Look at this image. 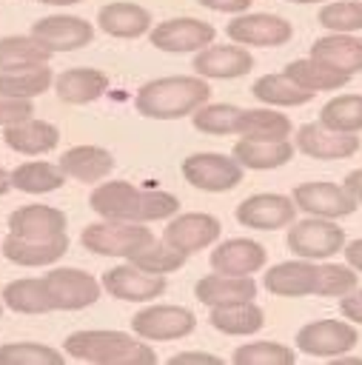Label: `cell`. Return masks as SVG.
<instances>
[{"instance_id":"1","label":"cell","mask_w":362,"mask_h":365,"mask_svg":"<svg viewBox=\"0 0 362 365\" xmlns=\"http://www.w3.org/2000/svg\"><path fill=\"white\" fill-rule=\"evenodd\" d=\"M88 205L103 220H120V222H154L174 217L180 211V200L174 194L137 188L125 180H111L97 185L88 197Z\"/></svg>"},{"instance_id":"2","label":"cell","mask_w":362,"mask_h":365,"mask_svg":"<svg viewBox=\"0 0 362 365\" xmlns=\"http://www.w3.org/2000/svg\"><path fill=\"white\" fill-rule=\"evenodd\" d=\"M208 94L211 88L205 77H160L137 91L134 106L143 117L177 120L194 114L202 103H208Z\"/></svg>"},{"instance_id":"3","label":"cell","mask_w":362,"mask_h":365,"mask_svg":"<svg viewBox=\"0 0 362 365\" xmlns=\"http://www.w3.org/2000/svg\"><path fill=\"white\" fill-rule=\"evenodd\" d=\"M66 354L97 365H154L157 354L143 339L123 331H74L66 336Z\"/></svg>"},{"instance_id":"4","label":"cell","mask_w":362,"mask_h":365,"mask_svg":"<svg viewBox=\"0 0 362 365\" xmlns=\"http://www.w3.org/2000/svg\"><path fill=\"white\" fill-rule=\"evenodd\" d=\"M154 234L145 228V222H120V220H103L83 228L80 242L100 257H128L131 251L148 245Z\"/></svg>"},{"instance_id":"5","label":"cell","mask_w":362,"mask_h":365,"mask_svg":"<svg viewBox=\"0 0 362 365\" xmlns=\"http://www.w3.org/2000/svg\"><path fill=\"white\" fill-rule=\"evenodd\" d=\"M182 177L188 180V185L200 188V191H231L234 185L242 182V165L228 157V154H211V151H200L182 160Z\"/></svg>"},{"instance_id":"6","label":"cell","mask_w":362,"mask_h":365,"mask_svg":"<svg viewBox=\"0 0 362 365\" xmlns=\"http://www.w3.org/2000/svg\"><path fill=\"white\" fill-rule=\"evenodd\" d=\"M46 288L54 311H80L100 299L103 285L83 268H54L46 277Z\"/></svg>"},{"instance_id":"7","label":"cell","mask_w":362,"mask_h":365,"mask_svg":"<svg viewBox=\"0 0 362 365\" xmlns=\"http://www.w3.org/2000/svg\"><path fill=\"white\" fill-rule=\"evenodd\" d=\"M345 231L325 217H311L302 222H294L288 231V248L302 259H325L342 251Z\"/></svg>"},{"instance_id":"8","label":"cell","mask_w":362,"mask_h":365,"mask_svg":"<svg viewBox=\"0 0 362 365\" xmlns=\"http://www.w3.org/2000/svg\"><path fill=\"white\" fill-rule=\"evenodd\" d=\"M194 328L197 317L182 305H148L131 317V331L140 339H182Z\"/></svg>"},{"instance_id":"9","label":"cell","mask_w":362,"mask_h":365,"mask_svg":"<svg viewBox=\"0 0 362 365\" xmlns=\"http://www.w3.org/2000/svg\"><path fill=\"white\" fill-rule=\"evenodd\" d=\"M291 200L296 211H305L311 217H325V220L348 217L356 211V197L336 182H302L294 188Z\"/></svg>"},{"instance_id":"10","label":"cell","mask_w":362,"mask_h":365,"mask_svg":"<svg viewBox=\"0 0 362 365\" xmlns=\"http://www.w3.org/2000/svg\"><path fill=\"white\" fill-rule=\"evenodd\" d=\"M148 31H151V43L171 54L200 51L211 46L217 37V29L197 17H171V20H162L160 26H151Z\"/></svg>"},{"instance_id":"11","label":"cell","mask_w":362,"mask_h":365,"mask_svg":"<svg viewBox=\"0 0 362 365\" xmlns=\"http://www.w3.org/2000/svg\"><path fill=\"white\" fill-rule=\"evenodd\" d=\"M359 334L351 322L339 319H316L296 331V348L311 356H339L356 345Z\"/></svg>"},{"instance_id":"12","label":"cell","mask_w":362,"mask_h":365,"mask_svg":"<svg viewBox=\"0 0 362 365\" xmlns=\"http://www.w3.org/2000/svg\"><path fill=\"white\" fill-rule=\"evenodd\" d=\"M111 297L125 299V302H145V299H157L160 294H165L168 279L165 274H148L137 265H114L103 274L100 282Z\"/></svg>"},{"instance_id":"13","label":"cell","mask_w":362,"mask_h":365,"mask_svg":"<svg viewBox=\"0 0 362 365\" xmlns=\"http://www.w3.org/2000/svg\"><path fill=\"white\" fill-rule=\"evenodd\" d=\"M31 37L51 51H74L94 40V26L74 14H48L31 26Z\"/></svg>"},{"instance_id":"14","label":"cell","mask_w":362,"mask_h":365,"mask_svg":"<svg viewBox=\"0 0 362 365\" xmlns=\"http://www.w3.org/2000/svg\"><path fill=\"white\" fill-rule=\"evenodd\" d=\"M225 34L239 43V46H282L291 40L294 29L285 17L276 14H237L228 26Z\"/></svg>"},{"instance_id":"15","label":"cell","mask_w":362,"mask_h":365,"mask_svg":"<svg viewBox=\"0 0 362 365\" xmlns=\"http://www.w3.org/2000/svg\"><path fill=\"white\" fill-rule=\"evenodd\" d=\"M222 225L214 214H200V211H191V214H180L174 217L165 231H162V242H168L171 248L182 251V254H194V251H202L208 248L217 237H219Z\"/></svg>"},{"instance_id":"16","label":"cell","mask_w":362,"mask_h":365,"mask_svg":"<svg viewBox=\"0 0 362 365\" xmlns=\"http://www.w3.org/2000/svg\"><path fill=\"white\" fill-rule=\"evenodd\" d=\"M296 217V205L291 197L282 194H254L237 205V220L245 228L274 231L282 225H291Z\"/></svg>"},{"instance_id":"17","label":"cell","mask_w":362,"mask_h":365,"mask_svg":"<svg viewBox=\"0 0 362 365\" xmlns=\"http://www.w3.org/2000/svg\"><path fill=\"white\" fill-rule=\"evenodd\" d=\"M296 148L314 160H342L359 151V137L325 128L322 123H308L296 131Z\"/></svg>"},{"instance_id":"18","label":"cell","mask_w":362,"mask_h":365,"mask_svg":"<svg viewBox=\"0 0 362 365\" xmlns=\"http://www.w3.org/2000/svg\"><path fill=\"white\" fill-rule=\"evenodd\" d=\"M66 214L51 205H20L9 214V231L23 240H54L66 234Z\"/></svg>"},{"instance_id":"19","label":"cell","mask_w":362,"mask_h":365,"mask_svg":"<svg viewBox=\"0 0 362 365\" xmlns=\"http://www.w3.org/2000/svg\"><path fill=\"white\" fill-rule=\"evenodd\" d=\"M254 68V57L237 46H205L194 57V71L211 80H234Z\"/></svg>"},{"instance_id":"20","label":"cell","mask_w":362,"mask_h":365,"mask_svg":"<svg viewBox=\"0 0 362 365\" xmlns=\"http://www.w3.org/2000/svg\"><path fill=\"white\" fill-rule=\"evenodd\" d=\"M268 254L259 242L254 240H228V242H219L214 251H211V268L217 274H231V277H242V274H254L265 265Z\"/></svg>"},{"instance_id":"21","label":"cell","mask_w":362,"mask_h":365,"mask_svg":"<svg viewBox=\"0 0 362 365\" xmlns=\"http://www.w3.org/2000/svg\"><path fill=\"white\" fill-rule=\"evenodd\" d=\"M3 140H6V145L11 151L37 157V154L51 151L60 143V131H57V125H51L46 120L26 117V120H17V123L3 125Z\"/></svg>"},{"instance_id":"22","label":"cell","mask_w":362,"mask_h":365,"mask_svg":"<svg viewBox=\"0 0 362 365\" xmlns=\"http://www.w3.org/2000/svg\"><path fill=\"white\" fill-rule=\"evenodd\" d=\"M68 251V237L60 234L54 240H23L9 234L3 240V257L14 265H26V268H43L57 262L60 257H66Z\"/></svg>"},{"instance_id":"23","label":"cell","mask_w":362,"mask_h":365,"mask_svg":"<svg viewBox=\"0 0 362 365\" xmlns=\"http://www.w3.org/2000/svg\"><path fill=\"white\" fill-rule=\"evenodd\" d=\"M265 288L276 297H308L316 294V265L314 259H288L265 274Z\"/></svg>"},{"instance_id":"24","label":"cell","mask_w":362,"mask_h":365,"mask_svg":"<svg viewBox=\"0 0 362 365\" xmlns=\"http://www.w3.org/2000/svg\"><path fill=\"white\" fill-rule=\"evenodd\" d=\"M242 168H257V171H268V168H279L285 163H291L294 157V143H288V137L279 140H257V137H242L234 143V154H231Z\"/></svg>"},{"instance_id":"25","label":"cell","mask_w":362,"mask_h":365,"mask_svg":"<svg viewBox=\"0 0 362 365\" xmlns=\"http://www.w3.org/2000/svg\"><path fill=\"white\" fill-rule=\"evenodd\" d=\"M108 88V74L100 71V68H88V66H80V68H66L57 74L54 80V91L63 103H71V106H83V103H91L97 97H103Z\"/></svg>"},{"instance_id":"26","label":"cell","mask_w":362,"mask_h":365,"mask_svg":"<svg viewBox=\"0 0 362 365\" xmlns=\"http://www.w3.org/2000/svg\"><path fill=\"white\" fill-rule=\"evenodd\" d=\"M194 294L202 305L214 308V305H225V302H239V299H254L257 297V282L242 274V277H231V274H208L202 279H197Z\"/></svg>"},{"instance_id":"27","label":"cell","mask_w":362,"mask_h":365,"mask_svg":"<svg viewBox=\"0 0 362 365\" xmlns=\"http://www.w3.org/2000/svg\"><path fill=\"white\" fill-rule=\"evenodd\" d=\"M311 57L336 71L356 74V71H362V40H356L345 31H333L328 37H319L311 46Z\"/></svg>"},{"instance_id":"28","label":"cell","mask_w":362,"mask_h":365,"mask_svg":"<svg viewBox=\"0 0 362 365\" xmlns=\"http://www.w3.org/2000/svg\"><path fill=\"white\" fill-rule=\"evenodd\" d=\"M97 26L111 34V37H123V40H131V37H140L151 29V11L137 6V3H108L100 9L97 14Z\"/></svg>"},{"instance_id":"29","label":"cell","mask_w":362,"mask_h":365,"mask_svg":"<svg viewBox=\"0 0 362 365\" xmlns=\"http://www.w3.org/2000/svg\"><path fill=\"white\" fill-rule=\"evenodd\" d=\"M57 165L63 168L66 177H74L80 182H100L103 177L111 174L114 157L100 145H74L60 157Z\"/></svg>"},{"instance_id":"30","label":"cell","mask_w":362,"mask_h":365,"mask_svg":"<svg viewBox=\"0 0 362 365\" xmlns=\"http://www.w3.org/2000/svg\"><path fill=\"white\" fill-rule=\"evenodd\" d=\"M208 322L231 336H248L257 334L265 325V314L254 299H239V302H225V305H214Z\"/></svg>"},{"instance_id":"31","label":"cell","mask_w":362,"mask_h":365,"mask_svg":"<svg viewBox=\"0 0 362 365\" xmlns=\"http://www.w3.org/2000/svg\"><path fill=\"white\" fill-rule=\"evenodd\" d=\"M0 299H3L6 308L17 311V314H48V311H54L43 277L6 282L3 291H0Z\"/></svg>"},{"instance_id":"32","label":"cell","mask_w":362,"mask_h":365,"mask_svg":"<svg viewBox=\"0 0 362 365\" xmlns=\"http://www.w3.org/2000/svg\"><path fill=\"white\" fill-rule=\"evenodd\" d=\"M48 88H51V68H48V63L20 66V68L0 71V94H6V97L31 100V97L48 91Z\"/></svg>"},{"instance_id":"33","label":"cell","mask_w":362,"mask_h":365,"mask_svg":"<svg viewBox=\"0 0 362 365\" xmlns=\"http://www.w3.org/2000/svg\"><path fill=\"white\" fill-rule=\"evenodd\" d=\"M285 74L294 83H299L302 88H308V91H336L351 80V74L336 71V68H331V66H325V63H319L314 57L291 60L285 66Z\"/></svg>"},{"instance_id":"34","label":"cell","mask_w":362,"mask_h":365,"mask_svg":"<svg viewBox=\"0 0 362 365\" xmlns=\"http://www.w3.org/2000/svg\"><path fill=\"white\" fill-rule=\"evenodd\" d=\"M9 180H11V188H17V191H26V194H48V191L63 188L66 174H63L60 165L34 160V163H20L9 174Z\"/></svg>"},{"instance_id":"35","label":"cell","mask_w":362,"mask_h":365,"mask_svg":"<svg viewBox=\"0 0 362 365\" xmlns=\"http://www.w3.org/2000/svg\"><path fill=\"white\" fill-rule=\"evenodd\" d=\"M254 97L268 103V106H305L314 100V91L302 88L299 83H294L285 71L279 74H265L251 86Z\"/></svg>"},{"instance_id":"36","label":"cell","mask_w":362,"mask_h":365,"mask_svg":"<svg viewBox=\"0 0 362 365\" xmlns=\"http://www.w3.org/2000/svg\"><path fill=\"white\" fill-rule=\"evenodd\" d=\"M51 48H46L40 40L31 34H11L0 37V71L6 68H20V66H37L51 60Z\"/></svg>"},{"instance_id":"37","label":"cell","mask_w":362,"mask_h":365,"mask_svg":"<svg viewBox=\"0 0 362 365\" xmlns=\"http://www.w3.org/2000/svg\"><path fill=\"white\" fill-rule=\"evenodd\" d=\"M319 123L333 131L359 134L362 131V94H342L322 106Z\"/></svg>"},{"instance_id":"38","label":"cell","mask_w":362,"mask_h":365,"mask_svg":"<svg viewBox=\"0 0 362 365\" xmlns=\"http://www.w3.org/2000/svg\"><path fill=\"white\" fill-rule=\"evenodd\" d=\"M291 120L274 108H242L239 120V134L242 137H257V140H279L291 134Z\"/></svg>"},{"instance_id":"39","label":"cell","mask_w":362,"mask_h":365,"mask_svg":"<svg viewBox=\"0 0 362 365\" xmlns=\"http://www.w3.org/2000/svg\"><path fill=\"white\" fill-rule=\"evenodd\" d=\"M125 259H128L131 265H137V268L148 271V274H171V271H177V268H182V265H185L188 254H182V251L171 248L168 242H157V240H151L148 245H143V248L131 251Z\"/></svg>"},{"instance_id":"40","label":"cell","mask_w":362,"mask_h":365,"mask_svg":"<svg viewBox=\"0 0 362 365\" xmlns=\"http://www.w3.org/2000/svg\"><path fill=\"white\" fill-rule=\"evenodd\" d=\"M194 128L202 134H239V120H242V108L228 106V103H202L194 111Z\"/></svg>"},{"instance_id":"41","label":"cell","mask_w":362,"mask_h":365,"mask_svg":"<svg viewBox=\"0 0 362 365\" xmlns=\"http://www.w3.org/2000/svg\"><path fill=\"white\" fill-rule=\"evenodd\" d=\"M66 356L43 342H6L0 345V365H63Z\"/></svg>"},{"instance_id":"42","label":"cell","mask_w":362,"mask_h":365,"mask_svg":"<svg viewBox=\"0 0 362 365\" xmlns=\"http://www.w3.org/2000/svg\"><path fill=\"white\" fill-rule=\"evenodd\" d=\"M237 365H294L296 354L288 345H279L274 339H257L248 345H239L234 351Z\"/></svg>"},{"instance_id":"43","label":"cell","mask_w":362,"mask_h":365,"mask_svg":"<svg viewBox=\"0 0 362 365\" xmlns=\"http://www.w3.org/2000/svg\"><path fill=\"white\" fill-rule=\"evenodd\" d=\"M319 26L331 31H359L362 29V3L353 0H339V3H325L319 9Z\"/></svg>"},{"instance_id":"44","label":"cell","mask_w":362,"mask_h":365,"mask_svg":"<svg viewBox=\"0 0 362 365\" xmlns=\"http://www.w3.org/2000/svg\"><path fill=\"white\" fill-rule=\"evenodd\" d=\"M356 288V274L353 268L345 265H316V294L319 297H342Z\"/></svg>"},{"instance_id":"45","label":"cell","mask_w":362,"mask_h":365,"mask_svg":"<svg viewBox=\"0 0 362 365\" xmlns=\"http://www.w3.org/2000/svg\"><path fill=\"white\" fill-rule=\"evenodd\" d=\"M26 117H34V103H31V100L0 94V128L9 125V123L26 120Z\"/></svg>"},{"instance_id":"46","label":"cell","mask_w":362,"mask_h":365,"mask_svg":"<svg viewBox=\"0 0 362 365\" xmlns=\"http://www.w3.org/2000/svg\"><path fill=\"white\" fill-rule=\"evenodd\" d=\"M339 311H342V317H345L348 322H359V325H362V291L353 288V291L342 294Z\"/></svg>"},{"instance_id":"47","label":"cell","mask_w":362,"mask_h":365,"mask_svg":"<svg viewBox=\"0 0 362 365\" xmlns=\"http://www.w3.org/2000/svg\"><path fill=\"white\" fill-rule=\"evenodd\" d=\"M171 365H222V359L214 354H202V351H182L171 356Z\"/></svg>"},{"instance_id":"48","label":"cell","mask_w":362,"mask_h":365,"mask_svg":"<svg viewBox=\"0 0 362 365\" xmlns=\"http://www.w3.org/2000/svg\"><path fill=\"white\" fill-rule=\"evenodd\" d=\"M200 6H205V9H214V11H225V14H239V11H245L254 0H197Z\"/></svg>"},{"instance_id":"49","label":"cell","mask_w":362,"mask_h":365,"mask_svg":"<svg viewBox=\"0 0 362 365\" xmlns=\"http://www.w3.org/2000/svg\"><path fill=\"white\" fill-rule=\"evenodd\" d=\"M345 259L353 271H362V240H353L345 245Z\"/></svg>"},{"instance_id":"50","label":"cell","mask_w":362,"mask_h":365,"mask_svg":"<svg viewBox=\"0 0 362 365\" xmlns=\"http://www.w3.org/2000/svg\"><path fill=\"white\" fill-rule=\"evenodd\" d=\"M345 188L356 197V202H362V168H356V171H351L345 177Z\"/></svg>"},{"instance_id":"51","label":"cell","mask_w":362,"mask_h":365,"mask_svg":"<svg viewBox=\"0 0 362 365\" xmlns=\"http://www.w3.org/2000/svg\"><path fill=\"white\" fill-rule=\"evenodd\" d=\"M11 188V180H9V174H6V168H0V197L6 194Z\"/></svg>"},{"instance_id":"52","label":"cell","mask_w":362,"mask_h":365,"mask_svg":"<svg viewBox=\"0 0 362 365\" xmlns=\"http://www.w3.org/2000/svg\"><path fill=\"white\" fill-rule=\"evenodd\" d=\"M37 3H46V6H74V3H83V0H37Z\"/></svg>"},{"instance_id":"53","label":"cell","mask_w":362,"mask_h":365,"mask_svg":"<svg viewBox=\"0 0 362 365\" xmlns=\"http://www.w3.org/2000/svg\"><path fill=\"white\" fill-rule=\"evenodd\" d=\"M288 3H325V0H288Z\"/></svg>"},{"instance_id":"54","label":"cell","mask_w":362,"mask_h":365,"mask_svg":"<svg viewBox=\"0 0 362 365\" xmlns=\"http://www.w3.org/2000/svg\"><path fill=\"white\" fill-rule=\"evenodd\" d=\"M0 317H3V299H0Z\"/></svg>"}]
</instances>
